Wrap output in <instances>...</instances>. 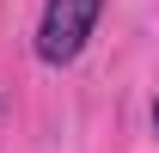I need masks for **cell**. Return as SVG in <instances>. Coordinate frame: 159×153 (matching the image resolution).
<instances>
[{
    "instance_id": "obj_2",
    "label": "cell",
    "mask_w": 159,
    "mask_h": 153,
    "mask_svg": "<svg viewBox=\"0 0 159 153\" xmlns=\"http://www.w3.org/2000/svg\"><path fill=\"white\" fill-rule=\"evenodd\" d=\"M153 129H159V104H153Z\"/></svg>"
},
{
    "instance_id": "obj_1",
    "label": "cell",
    "mask_w": 159,
    "mask_h": 153,
    "mask_svg": "<svg viewBox=\"0 0 159 153\" xmlns=\"http://www.w3.org/2000/svg\"><path fill=\"white\" fill-rule=\"evenodd\" d=\"M104 0H43L37 19V61L43 67H67V61L86 49V37L98 31Z\"/></svg>"
}]
</instances>
